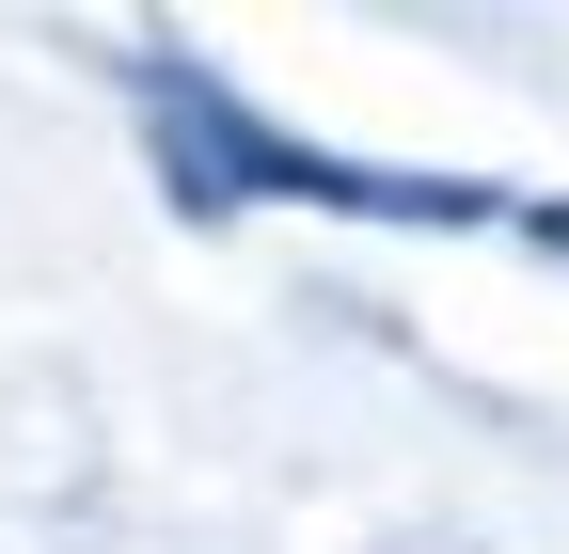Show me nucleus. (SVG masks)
I'll list each match as a JSON object with an SVG mask.
<instances>
[{"label": "nucleus", "instance_id": "obj_1", "mask_svg": "<svg viewBox=\"0 0 569 554\" xmlns=\"http://www.w3.org/2000/svg\"><path fill=\"white\" fill-rule=\"evenodd\" d=\"M142 96H159V159L190 206H365V222H507V190H459V175H365V159H317L284 144V127H253L222 80H190V63H142Z\"/></svg>", "mask_w": 569, "mask_h": 554}]
</instances>
